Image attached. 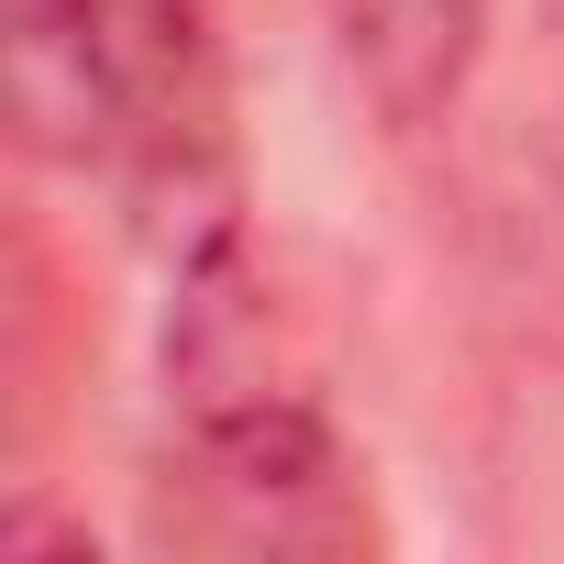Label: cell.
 <instances>
[{
    "instance_id": "6da1fadb",
    "label": "cell",
    "mask_w": 564,
    "mask_h": 564,
    "mask_svg": "<svg viewBox=\"0 0 564 564\" xmlns=\"http://www.w3.org/2000/svg\"><path fill=\"white\" fill-rule=\"evenodd\" d=\"M144 542L210 564H355L377 553V509L322 399L276 388L232 410H177V443L144 487Z\"/></svg>"
},
{
    "instance_id": "7a4b0ae2",
    "label": "cell",
    "mask_w": 564,
    "mask_h": 564,
    "mask_svg": "<svg viewBox=\"0 0 564 564\" xmlns=\"http://www.w3.org/2000/svg\"><path fill=\"white\" fill-rule=\"evenodd\" d=\"M100 166L133 210V232L177 265L221 232H243V177H232V78L199 0H122V56H111V122Z\"/></svg>"
},
{
    "instance_id": "3957f363",
    "label": "cell",
    "mask_w": 564,
    "mask_h": 564,
    "mask_svg": "<svg viewBox=\"0 0 564 564\" xmlns=\"http://www.w3.org/2000/svg\"><path fill=\"white\" fill-rule=\"evenodd\" d=\"M0 56H12V122H23V144L67 155V166H100L122 0H0Z\"/></svg>"
},
{
    "instance_id": "277c9868",
    "label": "cell",
    "mask_w": 564,
    "mask_h": 564,
    "mask_svg": "<svg viewBox=\"0 0 564 564\" xmlns=\"http://www.w3.org/2000/svg\"><path fill=\"white\" fill-rule=\"evenodd\" d=\"M322 23H333L355 89L377 100V122L421 133V122H443L465 100L498 0H322Z\"/></svg>"
}]
</instances>
